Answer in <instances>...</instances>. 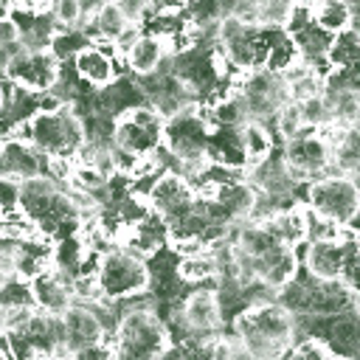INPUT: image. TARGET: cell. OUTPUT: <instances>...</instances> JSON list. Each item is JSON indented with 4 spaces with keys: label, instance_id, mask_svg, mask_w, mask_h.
I'll use <instances>...</instances> for the list:
<instances>
[{
    "label": "cell",
    "instance_id": "25",
    "mask_svg": "<svg viewBox=\"0 0 360 360\" xmlns=\"http://www.w3.org/2000/svg\"><path fill=\"white\" fill-rule=\"evenodd\" d=\"M87 45H93V42H90V37H87L84 28H68V31H56V34L51 37L48 53H51L59 65H65L68 59H73V56H76L82 48H87Z\"/></svg>",
    "mask_w": 360,
    "mask_h": 360
},
{
    "label": "cell",
    "instance_id": "20",
    "mask_svg": "<svg viewBox=\"0 0 360 360\" xmlns=\"http://www.w3.org/2000/svg\"><path fill=\"white\" fill-rule=\"evenodd\" d=\"M312 22L323 34L335 37V34L354 25V6H349L346 0H315L312 3Z\"/></svg>",
    "mask_w": 360,
    "mask_h": 360
},
{
    "label": "cell",
    "instance_id": "39",
    "mask_svg": "<svg viewBox=\"0 0 360 360\" xmlns=\"http://www.w3.org/2000/svg\"><path fill=\"white\" fill-rule=\"evenodd\" d=\"M267 360H281V357H267Z\"/></svg>",
    "mask_w": 360,
    "mask_h": 360
},
{
    "label": "cell",
    "instance_id": "41",
    "mask_svg": "<svg viewBox=\"0 0 360 360\" xmlns=\"http://www.w3.org/2000/svg\"><path fill=\"white\" fill-rule=\"evenodd\" d=\"M186 3H188V0H186Z\"/></svg>",
    "mask_w": 360,
    "mask_h": 360
},
{
    "label": "cell",
    "instance_id": "1",
    "mask_svg": "<svg viewBox=\"0 0 360 360\" xmlns=\"http://www.w3.org/2000/svg\"><path fill=\"white\" fill-rule=\"evenodd\" d=\"M233 335L245 343V349L253 354V360L281 357L292 343V315L281 309L276 301L253 304L242 315L233 318Z\"/></svg>",
    "mask_w": 360,
    "mask_h": 360
},
{
    "label": "cell",
    "instance_id": "35",
    "mask_svg": "<svg viewBox=\"0 0 360 360\" xmlns=\"http://www.w3.org/2000/svg\"><path fill=\"white\" fill-rule=\"evenodd\" d=\"M17 205H20V183L0 177V214L3 211H14Z\"/></svg>",
    "mask_w": 360,
    "mask_h": 360
},
{
    "label": "cell",
    "instance_id": "22",
    "mask_svg": "<svg viewBox=\"0 0 360 360\" xmlns=\"http://www.w3.org/2000/svg\"><path fill=\"white\" fill-rule=\"evenodd\" d=\"M174 273H177V278H180L183 284H208V287H211V281H217V276H219V264H217V259L211 256V250L205 248V250H200V253L180 256Z\"/></svg>",
    "mask_w": 360,
    "mask_h": 360
},
{
    "label": "cell",
    "instance_id": "5",
    "mask_svg": "<svg viewBox=\"0 0 360 360\" xmlns=\"http://www.w3.org/2000/svg\"><path fill=\"white\" fill-rule=\"evenodd\" d=\"M163 146V115L152 104L132 107L112 121V149L129 158L155 155Z\"/></svg>",
    "mask_w": 360,
    "mask_h": 360
},
{
    "label": "cell",
    "instance_id": "33",
    "mask_svg": "<svg viewBox=\"0 0 360 360\" xmlns=\"http://www.w3.org/2000/svg\"><path fill=\"white\" fill-rule=\"evenodd\" d=\"M298 112H301V124H304V129H318V127H323V124L329 121V112H326L321 96L307 98V101H298Z\"/></svg>",
    "mask_w": 360,
    "mask_h": 360
},
{
    "label": "cell",
    "instance_id": "16",
    "mask_svg": "<svg viewBox=\"0 0 360 360\" xmlns=\"http://www.w3.org/2000/svg\"><path fill=\"white\" fill-rule=\"evenodd\" d=\"M166 59V48H163V39L158 37H149V34H141L127 51H124V65L132 76H149V73H158V68L163 65Z\"/></svg>",
    "mask_w": 360,
    "mask_h": 360
},
{
    "label": "cell",
    "instance_id": "21",
    "mask_svg": "<svg viewBox=\"0 0 360 360\" xmlns=\"http://www.w3.org/2000/svg\"><path fill=\"white\" fill-rule=\"evenodd\" d=\"M127 28H129V22L124 20V14H121L110 0L101 3V6H96V11L87 17V25H84L90 42H96V39H110V42H115Z\"/></svg>",
    "mask_w": 360,
    "mask_h": 360
},
{
    "label": "cell",
    "instance_id": "32",
    "mask_svg": "<svg viewBox=\"0 0 360 360\" xmlns=\"http://www.w3.org/2000/svg\"><path fill=\"white\" fill-rule=\"evenodd\" d=\"M292 11V0H262L256 25H270V28H284L287 17Z\"/></svg>",
    "mask_w": 360,
    "mask_h": 360
},
{
    "label": "cell",
    "instance_id": "9",
    "mask_svg": "<svg viewBox=\"0 0 360 360\" xmlns=\"http://www.w3.org/2000/svg\"><path fill=\"white\" fill-rule=\"evenodd\" d=\"M59 62L48 51H22L8 59L6 65V79L22 90L31 93H45L56 82Z\"/></svg>",
    "mask_w": 360,
    "mask_h": 360
},
{
    "label": "cell",
    "instance_id": "14",
    "mask_svg": "<svg viewBox=\"0 0 360 360\" xmlns=\"http://www.w3.org/2000/svg\"><path fill=\"white\" fill-rule=\"evenodd\" d=\"M31 287V298L34 307L45 315H62L70 304H73V292H70V278L59 276L56 270H45L37 278L28 281Z\"/></svg>",
    "mask_w": 360,
    "mask_h": 360
},
{
    "label": "cell",
    "instance_id": "6",
    "mask_svg": "<svg viewBox=\"0 0 360 360\" xmlns=\"http://www.w3.org/2000/svg\"><path fill=\"white\" fill-rule=\"evenodd\" d=\"M281 160L298 183H312L332 172V149L315 135V129H304L287 141H281Z\"/></svg>",
    "mask_w": 360,
    "mask_h": 360
},
{
    "label": "cell",
    "instance_id": "27",
    "mask_svg": "<svg viewBox=\"0 0 360 360\" xmlns=\"http://www.w3.org/2000/svg\"><path fill=\"white\" fill-rule=\"evenodd\" d=\"M37 233H39L37 225H34L20 208L0 214V242L17 245V242H25V239H31V236H37Z\"/></svg>",
    "mask_w": 360,
    "mask_h": 360
},
{
    "label": "cell",
    "instance_id": "13",
    "mask_svg": "<svg viewBox=\"0 0 360 360\" xmlns=\"http://www.w3.org/2000/svg\"><path fill=\"white\" fill-rule=\"evenodd\" d=\"M42 163H45V155H39L31 143L20 138L0 141V177L22 183L28 177L42 174Z\"/></svg>",
    "mask_w": 360,
    "mask_h": 360
},
{
    "label": "cell",
    "instance_id": "11",
    "mask_svg": "<svg viewBox=\"0 0 360 360\" xmlns=\"http://www.w3.org/2000/svg\"><path fill=\"white\" fill-rule=\"evenodd\" d=\"M239 256V253H236ZM250 262V270L256 276V281H262L264 287H270L273 292L281 290L284 284H290L295 278V273L301 270V262H298V253L292 248H284V245H276L270 248L264 256L259 259H248Z\"/></svg>",
    "mask_w": 360,
    "mask_h": 360
},
{
    "label": "cell",
    "instance_id": "36",
    "mask_svg": "<svg viewBox=\"0 0 360 360\" xmlns=\"http://www.w3.org/2000/svg\"><path fill=\"white\" fill-rule=\"evenodd\" d=\"M6 104H8V84L0 79V112L6 110Z\"/></svg>",
    "mask_w": 360,
    "mask_h": 360
},
{
    "label": "cell",
    "instance_id": "4",
    "mask_svg": "<svg viewBox=\"0 0 360 360\" xmlns=\"http://www.w3.org/2000/svg\"><path fill=\"white\" fill-rule=\"evenodd\" d=\"M304 208H309L312 214L335 222L338 228L354 225L357 208H360V191H357L354 177L326 174V177H318V180L307 183Z\"/></svg>",
    "mask_w": 360,
    "mask_h": 360
},
{
    "label": "cell",
    "instance_id": "23",
    "mask_svg": "<svg viewBox=\"0 0 360 360\" xmlns=\"http://www.w3.org/2000/svg\"><path fill=\"white\" fill-rule=\"evenodd\" d=\"M326 65L332 70H346V68H354L357 59H360V34L357 28H346L340 34H335L326 45V53H323Z\"/></svg>",
    "mask_w": 360,
    "mask_h": 360
},
{
    "label": "cell",
    "instance_id": "19",
    "mask_svg": "<svg viewBox=\"0 0 360 360\" xmlns=\"http://www.w3.org/2000/svg\"><path fill=\"white\" fill-rule=\"evenodd\" d=\"M236 132H239V146H242V155H245L248 166H253V163H259V160H264V158H270L276 152V138L267 129V124L245 121Z\"/></svg>",
    "mask_w": 360,
    "mask_h": 360
},
{
    "label": "cell",
    "instance_id": "15",
    "mask_svg": "<svg viewBox=\"0 0 360 360\" xmlns=\"http://www.w3.org/2000/svg\"><path fill=\"white\" fill-rule=\"evenodd\" d=\"M62 188L56 186V183H51L48 177H42V174H37V177H28V180H22L20 183V211L37 225L45 214H48V208H51V202H53V197L59 194Z\"/></svg>",
    "mask_w": 360,
    "mask_h": 360
},
{
    "label": "cell",
    "instance_id": "37",
    "mask_svg": "<svg viewBox=\"0 0 360 360\" xmlns=\"http://www.w3.org/2000/svg\"><path fill=\"white\" fill-rule=\"evenodd\" d=\"M39 360H68L65 354H45V357H39Z\"/></svg>",
    "mask_w": 360,
    "mask_h": 360
},
{
    "label": "cell",
    "instance_id": "26",
    "mask_svg": "<svg viewBox=\"0 0 360 360\" xmlns=\"http://www.w3.org/2000/svg\"><path fill=\"white\" fill-rule=\"evenodd\" d=\"M298 62H301V56H298V48H295V42H292V37L281 34V37L267 48V56H264L262 70L281 76V73H287V70H290L292 65H298Z\"/></svg>",
    "mask_w": 360,
    "mask_h": 360
},
{
    "label": "cell",
    "instance_id": "30",
    "mask_svg": "<svg viewBox=\"0 0 360 360\" xmlns=\"http://www.w3.org/2000/svg\"><path fill=\"white\" fill-rule=\"evenodd\" d=\"M48 17L53 20L56 31L82 28V3L79 0H51Z\"/></svg>",
    "mask_w": 360,
    "mask_h": 360
},
{
    "label": "cell",
    "instance_id": "2",
    "mask_svg": "<svg viewBox=\"0 0 360 360\" xmlns=\"http://www.w3.org/2000/svg\"><path fill=\"white\" fill-rule=\"evenodd\" d=\"M11 138L31 143L45 158H68V160H73L79 146L87 141L82 118L68 104L56 112H34L31 118L14 127Z\"/></svg>",
    "mask_w": 360,
    "mask_h": 360
},
{
    "label": "cell",
    "instance_id": "31",
    "mask_svg": "<svg viewBox=\"0 0 360 360\" xmlns=\"http://www.w3.org/2000/svg\"><path fill=\"white\" fill-rule=\"evenodd\" d=\"M273 124H276V135L281 141L304 132V124H301V112H298V104L295 101H287L284 107H278V112L273 115Z\"/></svg>",
    "mask_w": 360,
    "mask_h": 360
},
{
    "label": "cell",
    "instance_id": "12",
    "mask_svg": "<svg viewBox=\"0 0 360 360\" xmlns=\"http://www.w3.org/2000/svg\"><path fill=\"white\" fill-rule=\"evenodd\" d=\"M62 323H65V354L107 340V332L96 318V312L90 309V304H70L62 312Z\"/></svg>",
    "mask_w": 360,
    "mask_h": 360
},
{
    "label": "cell",
    "instance_id": "10",
    "mask_svg": "<svg viewBox=\"0 0 360 360\" xmlns=\"http://www.w3.org/2000/svg\"><path fill=\"white\" fill-rule=\"evenodd\" d=\"M245 180L259 191V194H270V197H281L290 200L298 180L290 174V169L281 160V152H273L270 158L253 163L245 169Z\"/></svg>",
    "mask_w": 360,
    "mask_h": 360
},
{
    "label": "cell",
    "instance_id": "7",
    "mask_svg": "<svg viewBox=\"0 0 360 360\" xmlns=\"http://www.w3.org/2000/svg\"><path fill=\"white\" fill-rule=\"evenodd\" d=\"M146 205L158 217H163L166 225H172L197 208V197L186 177H180L177 172H160L146 197Z\"/></svg>",
    "mask_w": 360,
    "mask_h": 360
},
{
    "label": "cell",
    "instance_id": "28",
    "mask_svg": "<svg viewBox=\"0 0 360 360\" xmlns=\"http://www.w3.org/2000/svg\"><path fill=\"white\" fill-rule=\"evenodd\" d=\"M329 34H323L315 22L312 25H307L304 31H298L295 37H292V42H295V48H298V56H301V62H312V59H321L323 53H326V45H329Z\"/></svg>",
    "mask_w": 360,
    "mask_h": 360
},
{
    "label": "cell",
    "instance_id": "18",
    "mask_svg": "<svg viewBox=\"0 0 360 360\" xmlns=\"http://www.w3.org/2000/svg\"><path fill=\"white\" fill-rule=\"evenodd\" d=\"M264 228L273 233V239L284 248H301L304 245V205H287L276 217L264 222Z\"/></svg>",
    "mask_w": 360,
    "mask_h": 360
},
{
    "label": "cell",
    "instance_id": "3",
    "mask_svg": "<svg viewBox=\"0 0 360 360\" xmlns=\"http://www.w3.org/2000/svg\"><path fill=\"white\" fill-rule=\"evenodd\" d=\"M93 276H96L101 301H127L149 292V270L143 259L121 248H112L110 253H104Z\"/></svg>",
    "mask_w": 360,
    "mask_h": 360
},
{
    "label": "cell",
    "instance_id": "17",
    "mask_svg": "<svg viewBox=\"0 0 360 360\" xmlns=\"http://www.w3.org/2000/svg\"><path fill=\"white\" fill-rule=\"evenodd\" d=\"M70 65H73L76 76H79L87 87H93V90H101V87H107V84L115 79V65H112L96 45L82 48V51L70 59Z\"/></svg>",
    "mask_w": 360,
    "mask_h": 360
},
{
    "label": "cell",
    "instance_id": "8",
    "mask_svg": "<svg viewBox=\"0 0 360 360\" xmlns=\"http://www.w3.org/2000/svg\"><path fill=\"white\" fill-rule=\"evenodd\" d=\"M177 315H180V323L188 332V340H197V343L217 338V332L222 329V318H219V309H217L214 287H208V284H200L197 290H191L180 301Z\"/></svg>",
    "mask_w": 360,
    "mask_h": 360
},
{
    "label": "cell",
    "instance_id": "38",
    "mask_svg": "<svg viewBox=\"0 0 360 360\" xmlns=\"http://www.w3.org/2000/svg\"><path fill=\"white\" fill-rule=\"evenodd\" d=\"M292 3H309V6H312V3H315V0H292Z\"/></svg>",
    "mask_w": 360,
    "mask_h": 360
},
{
    "label": "cell",
    "instance_id": "29",
    "mask_svg": "<svg viewBox=\"0 0 360 360\" xmlns=\"http://www.w3.org/2000/svg\"><path fill=\"white\" fill-rule=\"evenodd\" d=\"M8 307H31V309H37L28 281H22L17 276H6L0 281V309H8Z\"/></svg>",
    "mask_w": 360,
    "mask_h": 360
},
{
    "label": "cell",
    "instance_id": "24",
    "mask_svg": "<svg viewBox=\"0 0 360 360\" xmlns=\"http://www.w3.org/2000/svg\"><path fill=\"white\" fill-rule=\"evenodd\" d=\"M360 169V143H357V127H352L343 141L332 149V172L343 177H357Z\"/></svg>",
    "mask_w": 360,
    "mask_h": 360
},
{
    "label": "cell",
    "instance_id": "40",
    "mask_svg": "<svg viewBox=\"0 0 360 360\" xmlns=\"http://www.w3.org/2000/svg\"><path fill=\"white\" fill-rule=\"evenodd\" d=\"M0 360H6V354H3V352H0Z\"/></svg>",
    "mask_w": 360,
    "mask_h": 360
},
{
    "label": "cell",
    "instance_id": "34",
    "mask_svg": "<svg viewBox=\"0 0 360 360\" xmlns=\"http://www.w3.org/2000/svg\"><path fill=\"white\" fill-rule=\"evenodd\" d=\"M129 25H141L149 17V0H110Z\"/></svg>",
    "mask_w": 360,
    "mask_h": 360
}]
</instances>
